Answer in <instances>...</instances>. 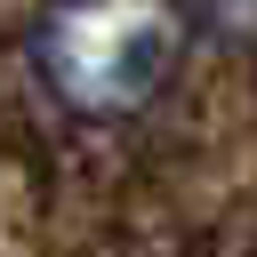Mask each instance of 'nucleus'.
Returning a JSON list of instances; mask_svg holds the SVG:
<instances>
[{
	"mask_svg": "<svg viewBox=\"0 0 257 257\" xmlns=\"http://www.w3.org/2000/svg\"><path fill=\"white\" fill-rule=\"evenodd\" d=\"M177 64H185L177 0H40L32 16V72L72 120H128L161 104Z\"/></svg>",
	"mask_w": 257,
	"mask_h": 257,
	"instance_id": "nucleus-1",
	"label": "nucleus"
},
{
	"mask_svg": "<svg viewBox=\"0 0 257 257\" xmlns=\"http://www.w3.org/2000/svg\"><path fill=\"white\" fill-rule=\"evenodd\" d=\"M193 16H201L217 40H241V48H257V0H193Z\"/></svg>",
	"mask_w": 257,
	"mask_h": 257,
	"instance_id": "nucleus-2",
	"label": "nucleus"
}]
</instances>
